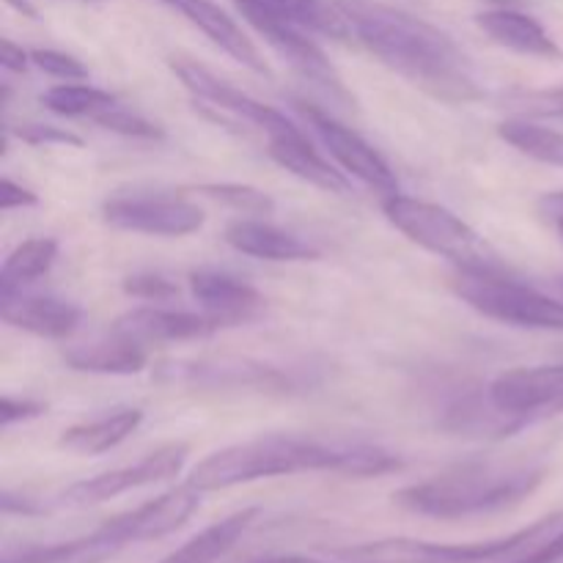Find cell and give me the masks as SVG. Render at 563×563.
I'll return each mask as SVG.
<instances>
[{
	"label": "cell",
	"instance_id": "6da1fadb",
	"mask_svg": "<svg viewBox=\"0 0 563 563\" xmlns=\"http://www.w3.org/2000/svg\"><path fill=\"white\" fill-rule=\"evenodd\" d=\"M333 9L379 64L429 97L449 104H471L484 97L471 58L432 22L377 0H333Z\"/></svg>",
	"mask_w": 563,
	"mask_h": 563
},
{
	"label": "cell",
	"instance_id": "7a4b0ae2",
	"mask_svg": "<svg viewBox=\"0 0 563 563\" xmlns=\"http://www.w3.org/2000/svg\"><path fill=\"white\" fill-rule=\"evenodd\" d=\"M399 456L366 443H319L311 438L291 434H264L245 443L225 445L207 460L198 462L187 484L198 493L240 487L295 473H344V476L368 478L399 471Z\"/></svg>",
	"mask_w": 563,
	"mask_h": 563
},
{
	"label": "cell",
	"instance_id": "3957f363",
	"mask_svg": "<svg viewBox=\"0 0 563 563\" xmlns=\"http://www.w3.org/2000/svg\"><path fill=\"white\" fill-rule=\"evenodd\" d=\"M542 482L544 467L476 460L449 467L421 484H410L399 489L394 500L412 515L456 520L509 509L526 500Z\"/></svg>",
	"mask_w": 563,
	"mask_h": 563
},
{
	"label": "cell",
	"instance_id": "277c9868",
	"mask_svg": "<svg viewBox=\"0 0 563 563\" xmlns=\"http://www.w3.org/2000/svg\"><path fill=\"white\" fill-rule=\"evenodd\" d=\"M563 526V515H550L537 520L533 526L511 533L504 539L473 544H440L421 542V539H377V542L350 544V548L333 550L330 559L339 563H493L504 559H517L533 544L548 539Z\"/></svg>",
	"mask_w": 563,
	"mask_h": 563
},
{
	"label": "cell",
	"instance_id": "5b68a950",
	"mask_svg": "<svg viewBox=\"0 0 563 563\" xmlns=\"http://www.w3.org/2000/svg\"><path fill=\"white\" fill-rule=\"evenodd\" d=\"M383 212L407 240L445 258L456 269H504L498 253L484 242V236L440 203L396 192L383 198Z\"/></svg>",
	"mask_w": 563,
	"mask_h": 563
},
{
	"label": "cell",
	"instance_id": "8992f818",
	"mask_svg": "<svg viewBox=\"0 0 563 563\" xmlns=\"http://www.w3.org/2000/svg\"><path fill=\"white\" fill-rule=\"evenodd\" d=\"M451 289L473 311L531 330H563V302L504 275V269H456Z\"/></svg>",
	"mask_w": 563,
	"mask_h": 563
},
{
	"label": "cell",
	"instance_id": "52a82bcc",
	"mask_svg": "<svg viewBox=\"0 0 563 563\" xmlns=\"http://www.w3.org/2000/svg\"><path fill=\"white\" fill-rule=\"evenodd\" d=\"M174 75L179 77L181 86L192 93L196 102H201L203 108L212 110V119L234 121V124H247L253 130L262 132L264 137H278L286 132L297 130V124H291L280 110L269 108V104L258 102L251 93L240 91V88L229 86L225 80H220L218 75L201 66L198 60L190 58H170L168 60Z\"/></svg>",
	"mask_w": 563,
	"mask_h": 563
},
{
	"label": "cell",
	"instance_id": "ba28073f",
	"mask_svg": "<svg viewBox=\"0 0 563 563\" xmlns=\"http://www.w3.org/2000/svg\"><path fill=\"white\" fill-rule=\"evenodd\" d=\"M242 16L256 27L258 36L291 66L300 77H306L313 88H319L322 93H328L330 102L341 104V108H355V97L346 91L344 80L335 71V66L330 64V58L324 55V49L313 42L306 27L295 25V22L278 20L273 14H264L258 9H247L240 5Z\"/></svg>",
	"mask_w": 563,
	"mask_h": 563
},
{
	"label": "cell",
	"instance_id": "9c48e42d",
	"mask_svg": "<svg viewBox=\"0 0 563 563\" xmlns=\"http://www.w3.org/2000/svg\"><path fill=\"white\" fill-rule=\"evenodd\" d=\"M295 110L308 121V126L317 132V137L322 141V146L328 148L330 157H333L346 174L355 176L357 181H363L368 190L379 192L383 198L399 192V181H396V174L390 170V165L385 163L383 154H379L372 143L363 141L355 130L344 126L339 119H333L328 110L317 108V104L306 102V99H295Z\"/></svg>",
	"mask_w": 563,
	"mask_h": 563
},
{
	"label": "cell",
	"instance_id": "30bf717a",
	"mask_svg": "<svg viewBox=\"0 0 563 563\" xmlns=\"http://www.w3.org/2000/svg\"><path fill=\"white\" fill-rule=\"evenodd\" d=\"M187 443H165L157 451H152L148 456H143L137 465L119 467V471L99 473V476L86 478V482L71 484L69 489H64L58 498V506H69V509H82V506H97L104 500H113L119 495L130 493V489L148 487V484L168 482V478L179 476L181 467H185Z\"/></svg>",
	"mask_w": 563,
	"mask_h": 563
},
{
	"label": "cell",
	"instance_id": "8fae6325",
	"mask_svg": "<svg viewBox=\"0 0 563 563\" xmlns=\"http://www.w3.org/2000/svg\"><path fill=\"white\" fill-rule=\"evenodd\" d=\"M102 220L119 231L148 236H187L203 229V209L179 196H113Z\"/></svg>",
	"mask_w": 563,
	"mask_h": 563
},
{
	"label": "cell",
	"instance_id": "7c38bea8",
	"mask_svg": "<svg viewBox=\"0 0 563 563\" xmlns=\"http://www.w3.org/2000/svg\"><path fill=\"white\" fill-rule=\"evenodd\" d=\"M198 506H201V493L192 489L190 484H181V487L168 489L159 498L137 506V509L110 517L102 522V528L119 544V550H124L130 544L154 542V539L179 531L196 515Z\"/></svg>",
	"mask_w": 563,
	"mask_h": 563
},
{
	"label": "cell",
	"instance_id": "4fadbf2b",
	"mask_svg": "<svg viewBox=\"0 0 563 563\" xmlns=\"http://www.w3.org/2000/svg\"><path fill=\"white\" fill-rule=\"evenodd\" d=\"M487 401L489 407L517 421L563 410V363L561 366L509 368L498 374L489 383Z\"/></svg>",
	"mask_w": 563,
	"mask_h": 563
},
{
	"label": "cell",
	"instance_id": "5bb4252c",
	"mask_svg": "<svg viewBox=\"0 0 563 563\" xmlns=\"http://www.w3.org/2000/svg\"><path fill=\"white\" fill-rule=\"evenodd\" d=\"M159 379L192 388H253V390H286L289 377L267 363L247 357H198V361L168 363Z\"/></svg>",
	"mask_w": 563,
	"mask_h": 563
},
{
	"label": "cell",
	"instance_id": "9a60e30c",
	"mask_svg": "<svg viewBox=\"0 0 563 563\" xmlns=\"http://www.w3.org/2000/svg\"><path fill=\"white\" fill-rule=\"evenodd\" d=\"M110 330H115V333L126 335V339L146 346V344H165V341L209 339L212 333L223 330V324L203 311L196 313V311H179V308L141 306L121 313Z\"/></svg>",
	"mask_w": 563,
	"mask_h": 563
},
{
	"label": "cell",
	"instance_id": "2e32d148",
	"mask_svg": "<svg viewBox=\"0 0 563 563\" xmlns=\"http://www.w3.org/2000/svg\"><path fill=\"white\" fill-rule=\"evenodd\" d=\"M190 291L201 302L203 313L218 319L223 328L253 322L264 313L267 300L245 280L220 269H196L190 273Z\"/></svg>",
	"mask_w": 563,
	"mask_h": 563
},
{
	"label": "cell",
	"instance_id": "e0dca14e",
	"mask_svg": "<svg viewBox=\"0 0 563 563\" xmlns=\"http://www.w3.org/2000/svg\"><path fill=\"white\" fill-rule=\"evenodd\" d=\"M168 9L179 11L190 25H196L203 36L209 38L212 44H218L225 55L236 60V64L247 66L256 75L269 77V66L267 60L262 58L256 44L247 38V33L242 31L240 25L234 22V16L225 14L214 0H159Z\"/></svg>",
	"mask_w": 563,
	"mask_h": 563
},
{
	"label": "cell",
	"instance_id": "ac0fdd59",
	"mask_svg": "<svg viewBox=\"0 0 563 563\" xmlns=\"http://www.w3.org/2000/svg\"><path fill=\"white\" fill-rule=\"evenodd\" d=\"M0 317L11 328H20L25 333L42 335V339H66L80 324V306L60 297L47 295H0Z\"/></svg>",
	"mask_w": 563,
	"mask_h": 563
},
{
	"label": "cell",
	"instance_id": "d6986e66",
	"mask_svg": "<svg viewBox=\"0 0 563 563\" xmlns=\"http://www.w3.org/2000/svg\"><path fill=\"white\" fill-rule=\"evenodd\" d=\"M225 242L245 256L262 262H313L319 251L308 240L286 231L280 225L258 218H240L225 225Z\"/></svg>",
	"mask_w": 563,
	"mask_h": 563
},
{
	"label": "cell",
	"instance_id": "ffe728a7",
	"mask_svg": "<svg viewBox=\"0 0 563 563\" xmlns=\"http://www.w3.org/2000/svg\"><path fill=\"white\" fill-rule=\"evenodd\" d=\"M476 25L500 47L511 49L517 55L542 60H563V49L559 47L548 27L537 16L526 14L520 9H487L476 14Z\"/></svg>",
	"mask_w": 563,
	"mask_h": 563
},
{
	"label": "cell",
	"instance_id": "44dd1931",
	"mask_svg": "<svg viewBox=\"0 0 563 563\" xmlns=\"http://www.w3.org/2000/svg\"><path fill=\"white\" fill-rule=\"evenodd\" d=\"M267 152L280 168H286L291 176L308 181V185L319 187V190L335 192V196L352 192V181L350 176H346V170H339L335 165H330L328 159L313 148V143L308 141L306 132H302L300 126L286 132V135L269 137Z\"/></svg>",
	"mask_w": 563,
	"mask_h": 563
},
{
	"label": "cell",
	"instance_id": "7402d4cb",
	"mask_svg": "<svg viewBox=\"0 0 563 563\" xmlns=\"http://www.w3.org/2000/svg\"><path fill=\"white\" fill-rule=\"evenodd\" d=\"M64 361L75 372L86 374H113V377H130V374L143 372L148 361L146 346L126 335L110 330L108 335L88 344H75L64 350Z\"/></svg>",
	"mask_w": 563,
	"mask_h": 563
},
{
	"label": "cell",
	"instance_id": "603a6c76",
	"mask_svg": "<svg viewBox=\"0 0 563 563\" xmlns=\"http://www.w3.org/2000/svg\"><path fill=\"white\" fill-rule=\"evenodd\" d=\"M262 511L258 509H242L229 515L225 520L214 522V526L203 528L201 533L190 539V542L181 544L179 550L163 559L159 563H214L223 559L247 531H251L253 522L258 520Z\"/></svg>",
	"mask_w": 563,
	"mask_h": 563
},
{
	"label": "cell",
	"instance_id": "cb8c5ba5",
	"mask_svg": "<svg viewBox=\"0 0 563 563\" xmlns=\"http://www.w3.org/2000/svg\"><path fill=\"white\" fill-rule=\"evenodd\" d=\"M143 423V412L137 407H121L110 416L97 418V421L77 423L60 434V449L75 451V454H104L124 443L132 432Z\"/></svg>",
	"mask_w": 563,
	"mask_h": 563
},
{
	"label": "cell",
	"instance_id": "d4e9b609",
	"mask_svg": "<svg viewBox=\"0 0 563 563\" xmlns=\"http://www.w3.org/2000/svg\"><path fill=\"white\" fill-rule=\"evenodd\" d=\"M247 5V9H258L264 14H273L278 20L295 22V25L306 27L311 33H324V36H346V25L341 20L333 3H322V0H236V9Z\"/></svg>",
	"mask_w": 563,
	"mask_h": 563
},
{
	"label": "cell",
	"instance_id": "484cf974",
	"mask_svg": "<svg viewBox=\"0 0 563 563\" xmlns=\"http://www.w3.org/2000/svg\"><path fill=\"white\" fill-rule=\"evenodd\" d=\"M55 258H58V242L49 236H33L16 245L0 269V295H14V291H22V286L47 275Z\"/></svg>",
	"mask_w": 563,
	"mask_h": 563
},
{
	"label": "cell",
	"instance_id": "4316f807",
	"mask_svg": "<svg viewBox=\"0 0 563 563\" xmlns=\"http://www.w3.org/2000/svg\"><path fill=\"white\" fill-rule=\"evenodd\" d=\"M498 137L526 157L542 165L563 168V132L539 126L528 119H506L498 124Z\"/></svg>",
	"mask_w": 563,
	"mask_h": 563
},
{
	"label": "cell",
	"instance_id": "83f0119b",
	"mask_svg": "<svg viewBox=\"0 0 563 563\" xmlns=\"http://www.w3.org/2000/svg\"><path fill=\"white\" fill-rule=\"evenodd\" d=\"M42 104L58 115H69V119H97L102 110L119 104V97L102 88L86 86V82H64V86H53L49 91L42 93Z\"/></svg>",
	"mask_w": 563,
	"mask_h": 563
},
{
	"label": "cell",
	"instance_id": "f1b7e54d",
	"mask_svg": "<svg viewBox=\"0 0 563 563\" xmlns=\"http://www.w3.org/2000/svg\"><path fill=\"white\" fill-rule=\"evenodd\" d=\"M196 192L212 198V201L223 203V207L236 209L242 214H256V218H267L275 212V201L269 192L258 190L253 185H236V181H209V185H198Z\"/></svg>",
	"mask_w": 563,
	"mask_h": 563
},
{
	"label": "cell",
	"instance_id": "f546056e",
	"mask_svg": "<svg viewBox=\"0 0 563 563\" xmlns=\"http://www.w3.org/2000/svg\"><path fill=\"white\" fill-rule=\"evenodd\" d=\"M504 104L517 115H537V119H563V86L531 88V91H511Z\"/></svg>",
	"mask_w": 563,
	"mask_h": 563
},
{
	"label": "cell",
	"instance_id": "4dcf8cb0",
	"mask_svg": "<svg viewBox=\"0 0 563 563\" xmlns=\"http://www.w3.org/2000/svg\"><path fill=\"white\" fill-rule=\"evenodd\" d=\"M93 121H97L102 130L119 132V135H126V137H143V141H159V137H163V130H159L154 121L132 113V110H126L121 102L113 104V108L102 110Z\"/></svg>",
	"mask_w": 563,
	"mask_h": 563
},
{
	"label": "cell",
	"instance_id": "1f68e13d",
	"mask_svg": "<svg viewBox=\"0 0 563 563\" xmlns=\"http://www.w3.org/2000/svg\"><path fill=\"white\" fill-rule=\"evenodd\" d=\"M31 64L42 69L44 75L58 77V80H88V69L69 53H58V49H31Z\"/></svg>",
	"mask_w": 563,
	"mask_h": 563
},
{
	"label": "cell",
	"instance_id": "d6a6232c",
	"mask_svg": "<svg viewBox=\"0 0 563 563\" xmlns=\"http://www.w3.org/2000/svg\"><path fill=\"white\" fill-rule=\"evenodd\" d=\"M121 289H124L130 297H137V300H148V302H165L170 300V297L179 295V286L159 273L130 275V278L121 284Z\"/></svg>",
	"mask_w": 563,
	"mask_h": 563
},
{
	"label": "cell",
	"instance_id": "836d02e7",
	"mask_svg": "<svg viewBox=\"0 0 563 563\" xmlns=\"http://www.w3.org/2000/svg\"><path fill=\"white\" fill-rule=\"evenodd\" d=\"M16 135H20L25 143H31V146H75V148L82 146L80 135L53 124H25L16 130Z\"/></svg>",
	"mask_w": 563,
	"mask_h": 563
},
{
	"label": "cell",
	"instance_id": "e575fe53",
	"mask_svg": "<svg viewBox=\"0 0 563 563\" xmlns=\"http://www.w3.org/2000/svg\"><path fill=\"white\" fill-rule=\"evenodd\" d=\"M44 412H47V405L38 399H16V396H3V401H0V423H3V427L31 421V418L44 416Z\"/></svg>",
	"mask_w": 563,
	"mask_h": 563
},
{
	"label": "cell",
	"instance_id": "d590c367",
	"mask_svg": "<svg viewBox=\"0 0 563 563\" xmlns=\"http://www.w3.org/2000/svg\"><path fill=\"white\" fill-rule=\"evenodd\" d=\"M559 561H563V526L555 533H550L548 539L533 544L531 550H526V553L506 563H559Z\"/></svg>",
	"mask_w": 563,
	"mask_h": 563
},
{
	"label": "cell",
	"instance_id": "8d00e7d4",
	"mask_svg": "<svg viewBox=\"0 0 563 563\" xmlns=\"http://www.w3.org/2000/svg\"><path fill=\"white\" fill-rule=\"evenodd\" d=\"M36 192H31L27 187L16 185L14 179L3 176V181H0V209H3V212H11V209L20 207H36Z\"/></svg>",
	"mask_w": 563,
	"mask_h": 563
},
{
	"label": "cell",
	"instance_id": "74e56055",
	"mask_svg": "<svg viewBox=\"0 0 563 563\" xmlns=\"http://www.w3.org/2000/svg\"><path fill=\"white\" fill-rule=\"evenodd\" d=\"M0 64H3L5 71H25L27 64H31V53H25L22 47H16L11 38H3L0 42Z\"/></svg>",
	"mask_w": 563,
	"mask_h": 563
},
{
	"label": "cell",
	"instance_id": "f35d334b",
	"mask_svg": "<svg viewBox=\"0 0 563 563\" xmlns=\"http://www.w3.org/2000/svg\"><path fill=\"white\" fill-rule=\"evenodd\" d=\"M0 506H3V515H27V517L44 515L42 506H36L33 500H27V498H14V493H11V489H5Z\"/></svg>",
	"mask_w": 563,
	"mask_h": 563
},
{
	"label": "cell",
	"instance_id": "ab89813d",
	"mask_svg": "<svg viewBox=\"0 0 563 563\" xmlns=\"http://www.w3.org/2000/svg\"><path fill=\"white\" fill-rule=\"evenodd\" d=\"M539 212L548 214L550 220L563 214V192H548V196L539 198Z\"/></svg>",
	"mask_w": 563,
	"mask_h": 563
},
{
	"label": "cell",
	"instance_id": "60d3db41",
	"mask_svg": "<svg viewBox=\"0 0 563 563\" xmlns=\"http://www.w3.org/2000/svg\"><path fill=\"white\" fill-rule=\"evenodd\" d=\"M253 563H339V561H324V559H313V555H269V559H258Z\"/></svg>",
	"mask_w": 563,
	"mask_h": 563
},
{
	"label": "cell",
	"instance_id": "b9f144b4",
	"mask_svg": "<svg viewBox=\"0 0 563 563\" xmlns=\"http://www.w3.org/2000/svg\"><path fill=\"white\" fill-rule=\"evenodd\" d=\"M5 3L14 5V9L20 11V14H25V16H36V9H33V5L27 3V0H5Z\"/></svg>",
	"mask_w": 563,
	"mask_h": 563
},
{
	"label": "cell",
	"instance_id": "7bdbcfd3",
	"mask_svg": "<svg viewBox=\"0 0 563 563\" xmlns=\"http://www.w3.org/2000/svg\"><path fill=\"white\" fill-rule=\"evenodd\" d=\"M553 223H555V229H559V234L563 236V214H559V218H553Z\"/></svg>",
	"mask_w": 563,
	"mask_h": 563
},
{
	"label": "cell",
	"instance_id": "ee69618b",
	"mask_svg": "<svg viewBox=\"0 0 563 563\" xmlns=\"http://www.w3.org/2000/svg\"><path fill=\"white\" fill-rule=\"evenodd\" d=\"M88 3H93V0H88Z\"/></svg>",
	"mask_w": 563,
	"mask_h": 563
},
{
	"label": "cell",
	"instance_id": "f6af8a7d",
	"mask_svg": "<svg viewBox=\"0 0 563 563\" xmlns=\"http://www.w3.org/2000/svg\"><path fill=\"white\" fill-rule=\"evenodd\" d=\"M561 289H563V284H561Z\"/></svg>",
	"mask_w": 563,
	"mask_h": 563
}]
</instances>
